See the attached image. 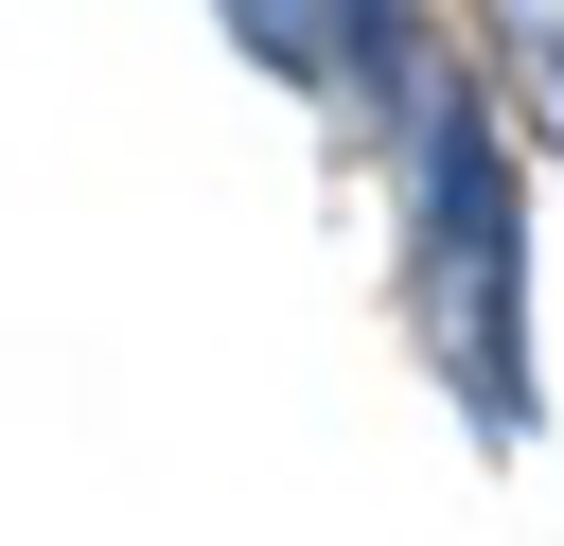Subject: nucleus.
<instances>
[{
  "label": "nucleus",
  "instance_id": "obj_1",
  "mask_svg": "<svg viewBox=\"0 0 564 546\" xmlns=\"http://www.w3.org/2000/svg\"><path fill=\"white\" fill-rule=\"evenodd\" d=\"M476 35H494L529 88H564V0H476Z\"/></svg>",
  "mask_w": 564,
  "mask_h": 546
}]
</instances>
